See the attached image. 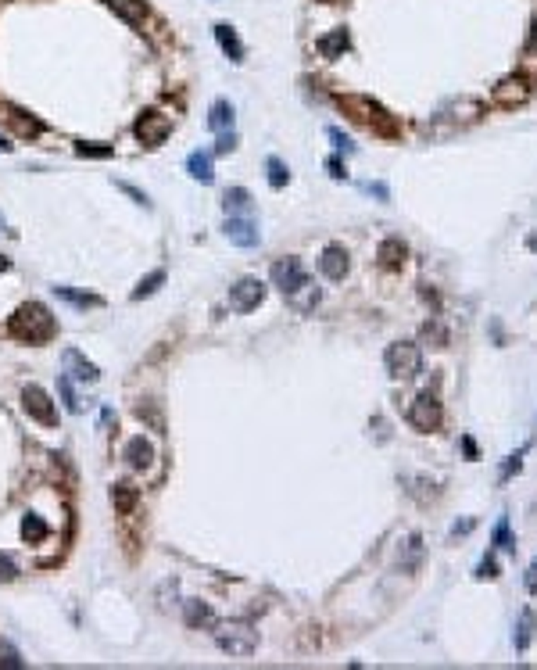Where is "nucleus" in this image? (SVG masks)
<instances>
[{"instance_id":"nucleus-1","label":"nucleus","mask_w":537,"mask_h":670,"mask_svg":"<svg viewBox=\"0 0 537 670\" xmlns=\"http://www.w3.org/2000/svg\"><path fill=\"white\" fill-rule=\"evenodd\" d=\"M8 330H11L18 341L44 344V341H51V337H54L58 323H54V315H51V308H47V305H40V301H29V305H18V308H15V315L8 320Z\"/></svg>"},{"instance_id":"nucleus-2","label":"nucleus","mask_w":537,"mask_h":670,"mask_svg":"<svg viewBox=\"0 0 537 670\" xmlns=\"http://www.w3.org/2000/svg\"><path fill=\"white\" fill-rule=\"evenodd\" d=\"M215 642H219V649L222 652H229V656H251L254 649H258V631L251 627V624H244V620H215Z\"/></svg>"},{"instance_id":"nucleus-3","label":"nucleus","mask_w":537,"mask_h":670,"mask_svg":"<svg viewBox=\"0 0 537 670\" xmlns=\"http://www.w3.org/2000/svg\"><path fill=\"white\" fill-rule=\"evenodd\" d=\"M383 362H387V373H391L394 380H408V377H415L419 369H423V355H419V344L398 341V344L387 348Z\"/></svg>"},{"instance_id":"nucleus-4","label":"nucleus","mask_w":537,"mask_h":670,"mask_svg":"<svg viewBox=\"0 0 537 670\" xmlns=\"http://www.w3.org/2000/svg\"><path fill=\"white\" fill-rule=\"evenodd\" d=\"M133 133H136V140H140V144H147V147H158V144H165V140H169V133H172V118H169V115H162V111H147V115H140V118H136Z\"/></svg>"},{"instance_id":"nucleus-5","label":"nucleus","mask_w":537,"mask_h":670,"mask_svg":"<svg viewBox=\"0 0 537 670\" xmlns=\"http://www.w3.org/2000/svg\"><path fill=\"white\" fill-rule=\"evenodd\" d=\"M441 419H444L441 402H437V394H430V391H423V394H419V398L408 405V423H412L415 430H437Z\"/></svg>"},{"instance_id":"nucleus-6","label":"nucleus","mask_w":537,"mask_h":670,"mask_svg":"<svg viewBox=\"0 0 537 670\" xmlns=\"http://www.w3.org/2000/svg\"><path fill=\"white\" fill-rule=\"evenodd\" d=\"M22 405H25V412H29L32 419H40L44 426H54V423H58V405L51 402V394H47L44 387L29 384V387L22 391Z\"/></svg>"},{"instance_id":"nucleus-7","label":"nucleus","mask_w":537,"mask_h":670,"mask_svg":"<svg viewBox=\"0 0 537 670\" xmlns=\"http://www.w3.org/2000/svg\"><path fill=\"white\" fill-rule=\"evenodd\" d=\"M261 298H265V284L254 280V276H244V280L229 287V308L233 312H251L261 305Z\"/></svg>"},{"instance_id":"nucleus-8","label":"nucleus","mask_w":537,"mask_h":670,"mask_svg":"<svg viewBox=\"0 0 537 670\" xmlns=\"http://www.w3.org/2000/svg\"><path fill=\"white\" fill-rule=\"evenodd\" d=\"M226 236H229V244H237V248H258V241H261V233H258L251 215H226Z\"/></svg>"},{"instance_id":"nucleus-9","label":"nucleus","mask_w":537,"mask_h":670,"mask_svg":"<svg viewBox=\"0 0 537 670\" xmlns=\"http://www.w3.org/2000/svg\"><path fill=\"white\" fill-rule=\"evenodd\" d=\"M61 362H65V377H72V380H83V384H97L101 380V369L86 359L83 351H75V348L61 351Z\"/></svg>"},{"instance_id":"nucleus-10","label":"nucleus","mask_w":537,"mask_h":670,"mask_svg":"<svg viewBox=\"0 0 537 670\" xmlns=\"http://www.w3.org/2000/svg\"><path fill=\"white\" fill-rule=\"evenodd\" d=\"M268 276H273V284H276L283 294H290V291L304 280V265H301V258H280L273 269H268Z\"/></svg>"},{"instance_id":"nucleus-11","label":"nucleus","mask_w":537,"mask_h":670,"mask_svg":"<svg viewBox=\"0 0 537 670\" xmlns=\"http://www.w3.org/2000/svg\"><path fill=\"white\" fill-rule=\"evenodd\" d=\"M4 118H8V126H11L18 137H40V133L47 129L36 115H29L25 108H15V104H4Z\"/></svg>"},{"instance_id":"nucleus-12","label":"nucleus","mask_w":537,"mask_h":670,"mask_svg":"<svg viewBox=\"0 0 537 670\" xmlns=\"http://www.w3.org/2000/svg\"><path fill=\"white\" fill-rule=\"evenodd\" d=\"M319 269H323L326 280H344V276H348V269H351L348 251H344L340 244H330V248L319 255Z\"/></svg>"},{"instance_id":"nucleus-13","label":"nucleus","mask_w":537,"mask_h":670,"mask_svg":"<svg viewBox=\"0 0 537 670\" xmlns=\"http://www.w3.org/2000/svg\"><path fill=\"white\" fill-rule=\"evenodd\" d=\"M215 39H219V47H222V54L229 58V61H244V44H240V36H237V29L233 25H226V22H219L215 25Z\"/></svg>"},{"instance_id":"nucleus-14","label":"nucleus","mask_w":537,"mask_h":670,"mask_svg":"<svg viewBox=\"0 0 537 670\" xmlns=\"http://www.w3.org/2000/svg\"><path fill=\"white\" fill-rule=\"evenodd\" d=\"M319 298H323V291H319V287L309 280V276H304V280H301V284H297V287L287 294V301H290L297 312H312V308L319 305Z\"/></svg>"},{"instance_id":"nucleus-15","label":"nucleus","mask_w":537,"mask_h":670,"mask_svg":"<svg viewBox=\"0 0 537 670\" xmlns=\"http://www.w3.org/2000/svg\"><path fill=\"white\" fill-rule=\"evenodd\" d=\"M348 47H351V36H348V29H333V32L319 36V54H323V58H330V61L344 58V51H348Z\"/></svg>"},{"instance_id":"nucleus-16","label":"nucleus","mask_w":537,"mask_h":670,"mask_svg":"<svg viewBox=\"0 0 537 670\" xmlns=\"http://www.w3.org/2000/svg\"><path fill=\"white\" fill-rule=\"evenodd\" d=\"M122 459H126V466L143 469V466H150V459H155V448H150V441H143V438H129L126 448H122Z\"/></svg>"},{"instance_id":"nucleus-17","label":"nucleus","mask_w":537,"mask_h":670,"mask_svg":"<svg viewBox=\"0 0 537 670\" xmlns=\"http://www.w3.org/2000/svg\"><path fill=\"white\" fill-rule=\"evenodd\" d=\"M108 8L119 15L122 22H129V25H143L147 22V4H143V0H108Z\"/></svg>"},{"instance_id":"nucleus-18","label":"nucleus","mask_w":537,"mask_h":670,"mask_svg":"<svg viewBox=\"0 0 537 670\" xmlns=\"http://www.w3.org/2000/svg\"><path fill=\"white\" fill-rule=\"evenodd\" d=\"M222 212L226 215H251V194L244 187H229L222 194Z\"/></svg>"},{"instance_id":"nucleus-19","label":"nucleus","mask_w":537,"mask_h":670,"mask_svg":"<svg viewBox=\"0 0 537 670\" xmlns=\"http://www.w3.org/2000/svg\"><path fill=\"white\" fill-rule=\"evenodd\" d=\"M208 129H212V133L233 129V104H229V101H215V104L208 108Z\"/></svg>"},{"instance_id":"nucleus-20","label":"nucleus","mask_w":537,"mask_h":670,"mask_svg":"<svg viewBox=\"0 0 537 670\" xmlns=\"http://www.w3.org/2000/svg\"><path fill=\"white\" fill-rule=\"evenodd\" d=\"M186 172L194 176L198 183H212L215 179V169H212V154L208 151H194L186 158Z\"/></svg>"},{"instance_id":"nucleus-21","label":"nucleus","mask_w":537,"mask_h":670,"mask_svg":"<svg viewBox=\"0 0 537 670\" xmlns=\"http://www.w3.org/2000/svg\"><path fill=\"white\" fill-rule=\"evenodd\" d=\"M405 255H408V248L398 241V236H387V241L380 244V265L383 269H398L405 262Z\"/></svg>"},{"instance_id":"nucleus-22","label":"nucleus","mask_w":537,"mask_h":670,"mask_svg":"<svg viewBox=\"0 0 537 670\" xmlns=\"http://www.w3.org/2000/svg\"><path fill=\"white\" fill-rule=\"evenodd\" d=\"M183 609H186V624H190V627H215V613H212V606H205V602H198V599H190Z\"/></svg>"},{"instance_id":"nucleus-23","label":"nucleus","mask_w":537,"mask_h":670,"mask_svg":"<svg viewBox=\"0 0 537 670\" xmlns=\"http://www.w3.org/2000/svg\"><path fill=\"white\" fill-rule=\"evenodd\" d=\"M533 627H537L533 609H523V613H519V624H516V635H512V642H516V649H519V652H523V649H530V642H533Z\"/></svg>"},{"instance_id":"nucleus-24","label":"nucleus","mask_w":537,"mask_h":670,"mask_svg":"<svg viewBox=\"0 0 537 670\" xmlns=\"http://www.w3.org/2000/svg\"><path fill=\"white\" fill-rule=\"evenodd\" d=\"M265 172H268V187H273V190H283V187L290 183V169L280 162L276 154H268V158H265Z\"/></svg>"},{"instance_id":"nucleus-25","label":"nucleus","mask_w":537,"mask_h":670,"mask_svg":"<svg viewBox=\"0 0 537 670\" xmlns=\"http://www.w3.org/2000/svg\"><path fill=\"white\" fill-rule=\"evenodd\" d=\"M494 97L498 101H502V104H512V101H523L526 97V83H523V79L516 75V79H505V83L502 87H498L494 90Z\"/></svg>"},{"instance_id":"nucleus-26","label":"nucleus","mask_w":537,"mask_h":670,"mask_svg":"<svg viewBox=\"0 0 537 670\" xmlns=\"http://www.w3.org/2000/svg\"><path fill=\"white\" fill-rule=\"evenodd\" d=\"M111 502H115V509H119V512H133V505H136V488H133V484H115V488H111Z\"/></svg>"},{"instance_id":"nucleus-27","label":"nucleus","mask_w":537,"mask_h":670,"mask_svg":"<svg viewBox=\"0 0 537 670\" xmlns=\"http://www.w3.org/2000/svg\"><path fill=\"white\" fill-rule=\"evenodd\" d=\"M162 284H165V272H162V269H155V272L147 276V280H140V287L133 291V301H143V298H150V294H155Z\"/></svg>"},{"instance_id":"nucleus-28","label":"nucleus","mask_w":537,"mask_h":670,"mask_svg":"<svg viewBox=\"0 0 537 670\" xmlns=\"http://www.w3.org/2000/svg\"><path fill=\"white\" fill-rule=\"evenodd\" d=\"M58 391H61V402H65L68 412H83V402H79V394H75V387H72V377H61Z\"/></svg>"},{"instance_id":"nucleus-29","label":"nucleus","mask_w":537,"mask_h":670,"mask_svg":"<svg viewBox=\"0 0 537 670\" xmlns=\"http://www.w3.org/2000/svg\"><path fill=\"white\" fill-rule=\"evenodd\" d=\"M54 294L65 298V301H72V305H79V308H97V305H101V298H93V294H79V291H72V287H54Z\"/></svg>"},{"instance_id":"nucleus-30","label":"nucleus","mask_w":537,"mask_h":670,"mask_svg":"<svg viewBox=\"0 0 537 670\" xmlns=\"http://www.w3.org/2000/svg\"><path fill=\"white\" fill-rule=\"evenodd\" d=\"M494 545L505 548V552H516V538L509 534V517L498 520V527H494Z\"/></svg>"},{"instance_id":"nucleus-31","label":"nucleus","mask_w":537,"mask_h":670,"mask_svg":"<svg viewBox=\"0 0 537 670\" xmlns=\"http://www.w3.org/2000/svg\"><path fill=\"white\" fill-rule=\"evenodd\" d=\"M0 666H8V670H22V666H25V659H22V652H18L15 645L0 642Z\"/></svg>"},{"instance_id":"nucleus-32","label":"nucleus","mask_w":537,"mask_h":670,"mask_svg":"<svg viewBox=\"0 0 537 670\" xmlns=\"http://www.w3.org/2000/svg\"><path fill=\"white\" fill-rule=\"evenodd\" d=\"M75 154H79V158H111L115 147H111V144H79V147H75Z\"/></svg>"},{"instance_id":"nucleus-33","label":"nucleus","mask_w":537,"mask_h":670,"mask_svg":"<svg viewBox=\"0 0 537 670\" xmlns=\"http://www.w3.org/2000/svg\"><path fill=\"white\" fill-rule=\"evenodd\" d=\"M136 416H140V419H147V423L155 426L158 434H165V419H162V412H158L155 405H147V402H143V405H136Z\"/></svg>"},{"instance_id":"nucleus-34","label":"nucleus","mask_w":537,"mask_h":670,"mask_svg":"<svg viewBox=\"0 0 537 670\" xmlns=\"http://www.w3.org/2000/svg\"><path fill=\"white\" fill-rule=\"evenodd\" d=\"M22 534L29 538V541H40V538H47V527L36 520V517H25V524H22Z\"/></svg>"},{"instance_id":"nucleus-35","label":"nucleus","mask_w":537,"mask_h":670,"mask_svg":"<svg viewBox=\"0 0 537 670\" xmlns=\"http://www.w3.org/2000/svg\"><path fill=\"white\" fill-rule=\"evenodd\" d=\"M326 137H330V140H333V147H337V151H344V154H351V151H355V144H351L348 137H344L337 126H330V129H326Z\"/></svg>"},{"instance_id":"nucleus-36","label":"nucleus","mask_w":537,"mask_h":670,"mask_svg":"<svg viewBox=\"0 0 537 670\" xmlns=\"http://www.w3.org/2000/svg\"><path fill=\"white\" fill-rule=\"evenodd\" d=\"M233 147H237V133H233V129L219 133V140H215V154H229Z\"/></svg>"},{"instance_id":"nucleus-37","label":"nucleus","mask_w":537,"mask_h":670,"mask_svg":"<svg viewBox=\"0 0 537 670\" xmlns=\"http://www.w3.org/2000/svg\"><path fill=\"white\" fill-rule=\"evenodd\" d=\"M526 61H537V18L530 22V36H526V47H523Z\"/></svg>"},{"instance_id":"nucleus-38","label":"nucleus","mask_w":537,"mask_h":670,"mask_svg":"<svg viewBox=\"0 0 537 670\" xmlns=\"http://www.w3.org/2000/svg\"><path fill=\"white\" fill-rule=\"evenodd\" d=\"M119 190H122V194H129V197H133V201H136V205H143V208H150V201H147V194H143V190H136L133 183H119Z\"/></svg>"},{"instance_id":"nucleus-39","label":"nucleus","mask_w":537,"mask_h":670,"mask_svg":"<svg viewBox=\"0 0 537 670\" xmlns=\"http://www.w3.org/2000/svg\"><path fill=\"white\" fill-rule=\"evenodd\" d=\"M523 452H526V445H523V448H519L516 455H509V462H505V469H502V481H509L512 473L519 469V462H523Z\"/></svg>"},{"instance_id":"nucleus-40","label":"nucleus","mask_w":537,"mask_h":670,"mask_svg":"<svg viewBox=\"0 0 537 670\" xmlns=\"http://www.w3.org/2000/svg\"><path fill=\"white\" fill-rule=\"evenodd\" d=\"M15 577H18V567L8 556H0V581H15Z\"/></svg>"},{"instance_id":"nucleus-41","label":"nucleus","mask_w":537,"mask_h":670,"mask_svg":"<svg viewBox=\"0 0 537 670\" xmlns=\"http://www.w3.org/2000/svg\"><path fill=\"white\" fill-rule=\"evenodd\" d=\"M477 577H487V581H494L498 577V567H494V560L487 556L484 563H480V570H477Z\"/></svg>"},{"instance_id":"nucleus-42","label":"nucleus","mask_w":537,"mask_h":670,"mask_svg":"<svg viewBox=\"0 0 537 670\" xmlns=\"http://www.w3.org/2000/svg\"><path fill=\"white\" fill-rule=\"evenodd\" d=\"M526 591H530V595H537V560H533L530 570H526Z\"/></svg>"},{"instance_id":"nucleus-43","label":"nucleus","mask_w":537,"mask_h":670,"mask_svg":"<svg viewBox=\"0 0 537 670\" xmlns=\"http://www.w3.org/2000/svg\"><path fill=\"white\" fill-rule=\"evenodd\" d=\"M326 169H330V176H333V179H344V176H348V172H344V165H340V158H330Z\"/></svg>"},{"instance_id":"nucleus-44","label":"nucleus","mask_w":537,"mask_h":670,"mask_svg":"<svg viewBox=\"0 0 537 670\" xmlns=\"http://www.w3.org/2000/svg\"><path fill=\"white\" fill-rule=\"evenodd\" d=\"M365 190H369V194H376V197H380V201H387V197H391V190H387V187H383V183H369Z\"/></svg>"},{"instance_id":"nucleus-45","label":"nucleus","mask_w":537,"mask_h":670,"mask_svg":"<svg viewBox=\"0 0 537 670\" xmlns=\"http://www.w3.org/2000/svg\"><path fill=\"white\" fill-rule=\"evenodd\" d=\"M473 531V520H462V524H455V534H470Z\"/></svg>"},{"instance_id":"nucleus-46","label":"nucleus","mask_w":537,"mask_h":670,"mask_svg":"<svg viewBox=\"0 0 537 670\" xmlns=\"http://www.w3.org/2000/svg\"><path fill=\"white\" fill-rule=\"evenodd\" d=\"M462 448H466V455H470V459H477V445H473L470 438H462Z\"/></svg>"},{"instance_id":"nucleus-47","label":"nucleus","mask_w":537,"mask_h":670,"mask_svg":"<svg viewBox=\"0 0 537 670\" xmlns=\"http://www.w3.org/2000/svg\"><path fill=\"white\" fill-rule=\"evenodd\" d=\"M0 151H11V144H8L4 137H0Z\"/></svg>"},{"instance_id":"nucleus-48","label":"nucleus","mask_w":537,"mask_h":670,"mask_svg":"<svg viewBox=\"0 0 537 670\" xmlns=\"http://www.w3.org/2000/svg\"><path fill=\"white\" fill-rule=\"evenodd\" d=\"M4 269H8V258H4V255H0V272H4Z\"/></svg>"}]
</instances>
